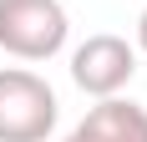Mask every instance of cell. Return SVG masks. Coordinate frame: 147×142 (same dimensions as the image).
<instances>
[{
  "label": "cell",
  "instance_id": "obj_1",
  "mask_svg": "<svg viewBox=\"0 0 147 142\" xmlns=\"http://www.w3.org/2000/svg\"><path fill=\"white\" fill-rule=\"evenodd\" d=\"M66 5L61 0H0V51L20 61H51L66 46Z\"/></svg>",
  "mask_w": 147,
  "mask_h": 142
},
{
  "label": "cell",
  "instance_id": "obj_5",
  "mask_svg": "<svg viewBox=\"0 0 147 142\" xmlns=\"http://www.w3.org/2000/svg\"><path fill=\"white\" fill-rule=\"evenodd\" d=\"M137 51H142V56H147V10L137 15Z\"/></svg>",
  "mask_w": 147,
  "mask_h": 142
},
{
  "label": "cell",
  "instance_id": "obj_3",
  "mask_svg": "<svg viewBox=\"0 0 147 142\" xmlns=\"http://www.w3.org/2000/svg\"><path fill=\"white\" fill-rule=\"evenodd\" d=\"M137 76V46L122 36H86L71 51V81L86 97H117L122 86Z\"/></svg>",
  "mask_w": 147,
  "mask_h": 142
},
{
  "label": "cell",
  "instance_id": "obj_2",
  "mask_svg": "<svg viewBox=\"0 0 147 142\" xmlns=\"http://www.w3.org/2000/svg\"><path fill=\"white\" fill-rule=\"evenodd\" d=\"M56 91L26 66L0 71V142H46L56 127Z\"/></svg>",
  "mask_w": 147,
  "mask_h": 142
},
{
  "label": "cell",
  "instance_id": "obj_4",
  "mask_svg": "<svg viewBox=\"0 0 147 142\" xmlns=\"http://www.w3.org/2000/svg\"><path fill=\"white\" fill-rule=\"evenodd\" d=\"M66 142H147V107L122 97H96V107L66 132Z\"/></svg>",
  "mask_w": 147,
  "mask_h": 142
}]
</instances>
